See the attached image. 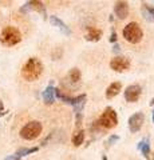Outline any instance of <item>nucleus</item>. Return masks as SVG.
<instances>
[{
    "label": "nucleus",
    "mask_w": 154,
    "mask_h": 160,
    "mask_svg": "<svg viewBox=\"0 0 154 160\" xmlns=\"http://www.w3.org/2000/svg\"><path fill=\"white\" fill-rule=\"evenodd\" d=\"M114 12L118 16V19H126L129 16V3L127 2H117L114 7Z\"/></svg>",
    "instance_id": "10"
},
{
    "label": "nucleus",
    "mask_w": 154,
    "mask_h": 160,
    "mask_svg": "<svg viewBox=\"0 0 154 160\" xmlns=\"http://www.w3.org/2000/svg\"><path fill=\"white\" fill-rule=\"evenodd\" d=\"M20 40H22L20 31L12 26L6 27L2 31V35H0V42L6 44V46H16L18 43H20Z\"/></svg>",
    "instance_id": "2"
},
{
    "label": "nucleus",
    "mask_w": 154,
    "mask_h": 160,
    "mask_svg": "<svg viewBox=\"0 0 154 160\" xmlns=\"http://www.w3.org/2000/svg\"><path fill=\"white\" fill-rule=\"evenodd\" d=\"M3 109H4V108H3V104L0 103V116H2V112H3Z\"/></svg>",
    "instance_id": "24"
},
{
    "label": "nucleus",
    "mask_w": 154,
    "mask_h": 160,
    "mask_svg": "<svg viewBox=\"0 0 154 160\" xmlns=\"http://www.w3.org/2000/svg\"><path fill=\"white\" fill-rule=\"evenodd\" d=\"M55 96L58 99H61L62 102H64L66 104H70V106H72L74 108H75V112H81V108L83 107V104H84V100H86V95H79V96H75V98H72V96H68V95L66 93H63L61 89H58L55 88Z\"/></svg>",
    "instance_id": "4"
},
{
    "label": "nucleus",
    "mask_w": 154,
    "mask_h": 160,
    "mask_svg": "<svg viewBox=\"0 0 154 160\" xmlns=\"http://www.w3.org/2000/svg\"><path fill=\"white\" fill-rule=\"evenodd\" d=\"M98 124L102 128H105V129H111L114 127H117V124H118V115H117V112L114 111L111 107H107L105 111H103V113L101 115V118H99Z\"/></svg>",
    "instance_id": "5"
},
{
    "label": "nucleus",
    "mask_w": 154,
    "mask_h": 160,
    "mask_svg": "<svg viewBox=\"0 0 154 160\" xmlns=\"http://www.w3.org/2000/svg\"><path fill=\"white\" fill-rule=\"evenodd\" d=\"M142 15L147 22H153L154 23V7L149 6V4L143 3L142 4Z\"/></svg>",
    "instance_id": "17"
},
{
    "label": "nucleus",
    "mask_w": 154,
    "mask_h": 160,
    "mask_svg": "<svg viewBox=\"0 0 154 160\" xmlns=\"http://www.w3.org/2000/svg\"><path fill=\"white\" fill-rule=\"evenodd\" d=\"M38 149H39L38 147H32V148H20V149H18V152H16V158L27 156V155H29V153L36 152Z\"/></svg>",
    "instance_id": "20"
},
{
    "label": "nucleus",
    "mask_w": 154,
    "mask_h": 160,
    "mask_svg": "<svg viewBox=\"0 0 154 160\" xmlns=\"http://www.w3.org/2000/svg\"><path fill=\"white\" fill-rule=\"evenodd\" d=\"M68 82L74 83V84H78L79 80H81V71L78 68H72L70 72H68Z\"/></svg>",
    "instance_id": "18"
},
{
    "label": "nucleus",
    "mask_w": 154,
    "mask_h": 160,
    "mask_svg": "<svg viewBox=\"0 0 154 160\" xmlns=\"http://www.w3.org/2000/svg\"><path fill=\"white\" fill-rule=\"evenodd\" d=\"M28 9H35V11L40 12L44 18H46V9H44V6L42 2H36V0H32V2H28L24 4V7L22 8V12H26Z\"/></svg>",
    "instance_id": "11"
},
{
    "label": "nucleus",
    "mask_w": 154,
    "mask_h": 160,
    "mask_svg": "<svg viewBox=\"0 0 154 160\" xmlns=\"http://www.w3.org/2000/svg\"><path fill=\"white\" fill-rule=\"evenodd\" d=\"M50 22H51L54 26H56L61 31L64 33V35H70L71 33V31H70V28H68L67 26H66V23L63 22V20H61L58 16H50Z\"/></svg>",
    "instance_id": "13"
},
{
    "label": "nucleus",
    "mask_w": 154,
    "mask_h": 160,
    "mask_svg": "<svg viewBox=\"0 0 154 160\" xmlns=\"http://www.w3.org/2000/svg\"><path fill=\"white\" fill-rule=\"evenodd\" d=\"M118 140H119V136H117V135H111V136L109 138V140H107V146H111V144L118 142Z\"/></svg>",
    "instance_id": "21"
},
{
    "label": "nucleus",
    "mask_w": 154,
    "mask_h": 160,
    "mask_svg": "<svg viewBox=\"0 0 154 160\" xmlns=\"http://www.w3.org/2000/svg\"><path fill=\"white\" fill-rule=\"evenodd\" d=\"M143 123H145V115L142 112H135L129 118V129L133 133H135L142 128Z\"/></svg>",
    "instance_id": "7"
},
{
    "label": "nucleus",
    "mask_w": 154,
    "mask_h": 160,
    "mask_svg": "<svg viewBox=\"0 0 154 160\" xmlns=\"http://www.w3.org/2000/svg\"><path fill=\"white\" fill-rule=\"evenodd\" d=\"M110 67L115 72L127 71V69L130 68V60H129L127 58H125V56H115L114 59H111Z\"/></svg>",
    "instance_id": "8"
},
{
    "label": "nucleus",
    "mask_w": 154,
    "mask_h": 160,
    "mask_svg": "<svg viewBox=\"0 0 154 160\" xmlns=\"http://www.w3.org/2000/svg\"><path fill=\"white\" fill-rule=\"evenodd\" d=\"M43 100L46 104H52L55 100V88L52 86H48L46 89L43 91Z\"/></svg>",
    "instance_id": "15"
},
{
    "label": "nucleus",
    "mask_w": 154,
    "mask_h": 160,
    "mask_svg": "<svg viewBox=\"0 0 154 160\" xmlns=\"http://www.w3.org/2000/svg\"><path fill=\"white\" fill-rule=\"evenodd\" d=\"M83 140H84L83 131H82V129H77L75 133H74V136H72V144L75 147H79V146H82Z\"/></svg>",
    "instance_id": "19"
},
{
    "label": "nucleus",
    "mask_w": 154,
    "mask_h": 160,
    "mask_svg": "<svg viewBox=\"0 0 154 160\" xmlns=\"http://www.w3.org/2000/svg\"><path fill=\"white\" fill-rule=\"evenodd\" d=\"M13 158H15V156H8V158H6L4 160H13Z\"/></svg>",
    "instance_id": "25"
},
{
    "label": "nucleus",
    "mask_w": 154,
    "mask_h": 160,
    "mask_svg": "<svg viewBox=\"0 0 154 160\" xmlns=\"http://www.w3.org/2000/svg\"><path fill=\"white\" fill-rule=\"evenodd\" d=\"M13 160H20V158H16V156H15V158H13Z\"/></svg>",
    "instance_id": "28"
},
{
    "label": "nucleus",
    "mask_w": 154,
    "mask_h": 160,
    "mask_svg": "<svg viewBox=\"0 0 154 160\" xmlns=\"http://www.w3.org/2000/svg\"><path fill=\"white\" fill-rule=\"evenodd\" d=\"M151 104H153V106H154V100H153V102H151ZM153 123H154V109H153Z\"/></svg>",
    "instance_id": "26"
},
{
    "label": "nucleus",
    "mask_w": 154,
    "mask_h": 160,
    "mask_svg": "<svg viewBox=\"0 0 154 160\" xmlns=\"http://www.w3.org/2000/svg\"><path fill=\"white\" fill-rule=\"evenodd\" d=\"M113 52H119V46H118V44H115V46H114Z\"/></svg>",
    "instance_id": "23"
},
{
    "label": "nucleus",
    "mask_w": 154,
    "mask_h": 160,
    "mask_svg": "<svg viewBox=\"0 0 154 160\" xmlns=\"http://www.w3.org/2000/svg\"><path fill=\"white\" fill-rule=\"evenodd\" d=\"M102 36V31L94 27H87V33H86V39L88 42H98Z\"/></svg>",
    "instance_id": "14"
},
{
    "label": "nucleus",
    "mask_w": 154,
    "mask_h": 160,
    "mask_svg": "<svg viewBox=\"0 0 154 160\" xmlns=\"http://www.w3.org/2000/svg\"><path fill=\"white\" fill-rule=\"evenodd\" d=\"M140 151L142 152V155L145 158H149L150 159V155H151V151H150V144H149V139H143L138 143V147H137Z\"/></svg>",
    "instance_id": "16"
},
{
    "label": "nucleus",
    "mask_w": 154,
    "mask_h": 160,
    "mask_svg": "<svg viewBox=\"0 0 154 160\" xmlns=\"http://www.w3.org/2000/svg\"><path fill=\"white\" fill-rule=\"evenodd\" d=\"M121 89H122V84L119 83V82H114V83H111L110 86L107 87V89H106V98H107V99L115 98L117 95L121 92Z\"/></svg>",
    "instance_id": "12"
},
{
    "label": "nucleus",
    "mask_w": 154,
    "mask_h": 160,
    "mask_svg": "<svg viewBox=\"0 0 154 160\" xmlns=\"http://www.w3.org/2000/svg\"><path fill=\"white\" fill-rule=\"evenodd\" d=\"M102 160H107V158L105 156V155H103V158H102Z\"/></svg>",
    "instance_id": "27"
},
{
    "label": "nucleus",
    "mask_w": 154,
    "mask_h": 160,
    "mask_svg": "<svg viewBox=\"0 0 154 160\" xmlns=\"http://www.w3.org/2000/svg\"><path fill=\"white\" fill-rule=\"evenodd\" d=\"M110 42H111V43H115V42H117V33H115V32H113V33H111Z\"/></svg>",
    "instance_id": "22"
},
{
    "label": "nucleus",
    "mask_w": 154,
    "mask_h": 160,
    "mask_svg": "<svg viewBox=\"0 0 154 160\" xmlns=\"http://www.w3.org/2000/svg\"><path fill=\"white\" fill-rule=\"evenodd\" d=\"M42 123L39 122H29L20 129V136L24 140H35L39 138V135L42 133Z\"/></svg>",
    "instance_id": "6"
},
{
    "label": "nucleus",
    "mask_w": 154,
    "mask_h": 160,
    "mask_svg": "<svg viewBox=\"0 0 154 160\" xmlns=\"http://www.w3.org/2000/svg\"><path fill=\"white\" fill-rule=\"evenodd\" d=\"M43 72V64L38 58H29L26 64L22 68V76L28 80V82H34L36 80Z\"/></svg>",
    "instance_id": "1"
},
{
    "label": "nucleus",
    "mask_w": 154,
    "mask_h": 160,
    "mask_svg": "<svg viewBox=\"0 0 154 160\" xmlns=\"http://www.w3.org/2000/svg\"><path fill=\"white\" fill-rule=\"evenodd\" d=\"M142 36H143L142 29H141V27L138 26L135 22L129 23L127 26L123 28V38H125L127 42L131 43V44L140 43L142 40Z\"/></svg>",
    "instance_id": "3"
},
{
    "label": "nucleus",
    "mask_w": 154,
    "mask_h": 160,
    "mask_svg": "<svg viewBox=\"0 0 154 160\" xmlns=\"http://www.w3.org/2000/svg\"><path fill=\"white\" fill-rule=\"evenodd\" d=\"M142 93V88L138 84H131L125 89V99L129 103H135Z\"/></svg>",
    "instance_id": "9"
}]
</instances>
